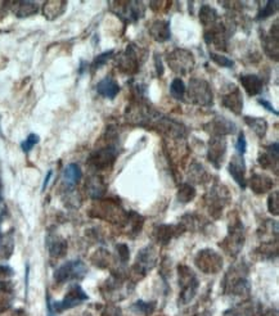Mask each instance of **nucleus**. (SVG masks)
I'll return each mask as SVG.
<instances>
[{
  "label": "nucleus",
  "mask_w": 279,
  "mask_h": 316,
  "mask_svg": "<svg viewBox=\"0 0 279 316\" xmlns=\"http://www.w3.org/2000/svg\"><path fill=\"white\" fill-rule=\"evenodd\" d=\"M85 274H87L85 263L80 260H72L63 263L62 266H59L56 270L54 280H56L57 283L62 284L66 283V282H70V280L81 279V278H84Z\"/></svg>",
  "instance_id": "1"
},
{
  "label": "nucleus",
  "mask_w": 279,
  "mask_h": 316,
  "mask_svg": "<svg viewBox=\"0 0 279 316\" xmlns=\"http://www.w3.org/2000/svg\"><path fill=\"white\" fill-rule=\"evenodd\" d=\"M89 297L85 293L83 289H81L80 286H73L72 288L70 289L64 300L59 301V302H54L53 305L51 303L49 298H48V308L52 311V312H62V311H66L68 308L76 307L77 305L83 303L84 301H87Z\"/></svg>",
  "instance_id": "2"
},
{
  "label": "nucleus",
  "mask_w": 279,
  "mask_h": 316,
  "mask_svg": "<svg viewBox=\"0 0 279 316\" xmlns=\"http://www.w3.org/2000/svg\"><path fill=\"white\" fill-rule=\"evenodd\" d=\"M189 98L198 104H210L212 102L211 88L205 80L193 78L189 84Z\"/></svg>",
  "instance_id": "3"
},
{
  "label": "nucleus",
  "mask_w": 279,
  "mask_h": 316,
  "mask_svg": "<svg viewBox=\"0 0 279 316\" xmlns=\"http://www.w3.org/2000/svg\"><path fill=\"white\" fill-rule=\"evenodd\" d=\"M168 61L175 72L187 73L194 66V59H193L192 53L183 49H176L175 52L171 53Z\"/></svg>",
  "instance_id": "4"
},
{
  "label": "nucleus",
  "mask_w": 279,
  "mask_h": 316,
  "mask_svg": "<svg viewBox=\"0 0 279 316\" xmlns=\"http://www.w3.org/2000/svg\"><path fill=\"white\" fill-rule=\"evenodd\" d=\"M116 154H117V152L114 150V148H104V149L97 150V152L93 153L89 158V162L97 169H104L114 161Z\"/></svg>",
  "instance_id": "5"
},
{
  "label": "nucleus",
  "mask_w": 279,
  "mask_h": 316,
  "mask_svg": "<svg viewBox=\"0 0 279 316\" xmlns=\"http://www.w3.org/2000/svg\"><path fill=\"white\" fill-rule=\"evenodd\" d=\"M197 260H201L197 261V265H198L200 269H202L204 271L205 269H206V266H210L209 272L218 271L220 265L223 263V260H221L215 252H212V251H204V252H200Z\"/></svg>",
  "instance_id": "6"
},
{
  "label": "nucleus",
  "mask_w": 279,
  "mask_h": 316,
  "mask_svg": "<svg viewBox=\"0 0 279 316\" xmlns=\"http://www.w3.org/2000/svg\"><path fill=\"white\" fill-rule=\"evenodd\" d=\"M97 93L106 99H114L120 93V85L111 76H107L97 84Z\"/></svg>",
  "instance_id": "7"
},
{
  "label": "nucleus",
  "mask_w": 279,
  "mask_h": 316,
  "mask_svg": "<svg viewBox=\"0 0 279 316\" xmlns=\"http://www.w3.org/2000/svg\"><path fill=\"white\" fill-rule=\"evenodd\" d=\"M226 150V143L224 142V139L218 138L214 139L211 143H210L209 148V160L215 165V167L220 166L221 161H223L224 154H225Z\"/></svg>",
  "instance_id": "8"
},
{
  "label": "nucleus",
  "mask_w": 279,
  "mask_h": 316,
  "mask_svg": "<svg viewBox=\"0 0 279 316\" xmlns=\"http://www.w3.org/2000/svg\"><path fill=\"white\" fill-rule=\"evenodd\" d=\"M229 172L233 176L237 184L242 188L246 186V181H245V172H246V166L245 162H243V157L241 155H234L230 161V165H229Z\"/></svg>",
  "instance_id": "9"
},
{
  "label": "nucleus",
  "mask_w": 279,
  "mask_h": 316,
  "mask_svg": "<svg viewBox=\"0 0 279 316\" xmlns=\"http://www.w3.org/2000/svg\"><path fill=\"white\" fill-rule=\"evenodd\" d=\"M149 33L156 42L165 43L170 39V22L168 21H156L149 28Z\"/></svg>",
  "instance_id": "10"
},
{
  "label": "nucleus",
  "mask_w": 279,
  "mask_h": 316,
  "mask_svg": "<svg viewBox=\"0 0 279 316\" xmlns=\"http://www.w3.org/2000/svg\"><path fill=\"white\" fill-rule=\"evenodd\" d=\"M223 105L228 109H230L232 112H234L235 114L241 113V111L243 108V99L237 88L234 90H232V92H229L228 94L224 95Z\"/></svg>",
  "instance_id": "11"
},
{
  "label": "nucleus",
  "mask_w": 279,
  "mask_h": 316,
  "mask_svg": "<svg viewBox=\"0 0 279 316\" xmlns=\"http://www.w3.org/2000/svg\"><path fill=\"white\" fill-rule=\"evenodd\" d=\"M241 83L250 95H257L262 92V80L256 75L241 76Z\"/></svg>",
  "instance_id": "12"
},
{
  "label": "nucleus",
  "mask_w": 279,
  "mask_h": 316,
  "mask_svg": "<svg viewBox=\"0 0 279 316\" xmlns=\"http://www.w3.org/2000/svg\"><path fill=\"white\" fill-rule=\"evenodd\" d=\"M66 6H67L66 2H47L44 4L43 12H44V16L47 17L48 20H56L63 13Z\"/></svg>",
  "instance_id": "13"
},
{
  "label": "nucleus",
  "mask_w": 279,
  "mask_h": 316,
  "mask_svg": "<svg viewBox=\"0 0 279 316\" xmlns=\"http://www.w3.org/2000/svg\"><path fill=\"white\" fill-rule=\"evenodd\" d=\"M14 6H16L14 14L18 18H25V17H30L37 13V4L32 3V2H17V3H14Z\"/></svg>",
  "instance_id": "14"
},
{
  "label": "nucleus",
  "mask_w": 279,
  "mask_h": 316,
  "mask_svg": "<svg viewBox=\"0 0 279 316\" xmlns=\"http://www.w3.org/2000/svg\"><path fill=\"white\" fill-rule=\"evenodd\" d=\"M81 169L78 167V165L76 164H70L66 166L63 172V179L66 181V184L70 186H73L75 184H77L81 179Z\"/></svg>",
  "instance_id": "15"
},
{
  "label": "nucleus",
  "mask_w": 279,
  "mask_h": 316,
  "mask_svg": "<svg viewBox=\"0 0 279 316\" xmlns=\"http://www.w3.org/2000/svg\"><path fill=\"white\" fill-rule=\"evenodd\" d=\"M245 122L252 129V131H254L257 136H260V138H262V136L265 135L266 130H268V124H266V121L264 118L246 116Z\"/></svg>",
  "instance_id": "16"
},
{
  "label": "nucleus",
  "mask_w": 279,
  "mask_h": 316,
  "mask_svg": "<svg viewBox=\"0 0 279 316\" xmlns=\"http://www.w3.org/2000/svg\"><path fill=\"white\" fill-rule=\"evenodd\" d=\"M48 248H49L52 256L61 257L67 251V243L62 238H49L48 239Z\"/></svg>",
  "instance_id": "17"
},
{
  "label": "nucleus",
  "mask_w": 279,
  "mask_h": 316,
  "mask_svg": "<svg viewBox=\"0 0 279 316\" xmlns=\"http://www.w3.org/2000/svg\"><path fill=\"white\" fill-rule=\"evenodd\" d=\"M151 252L152 250H149V247H147L140 252L139 256H138L137 266L139 267L143 272L148 271V269H151L152 263L154 262V258L151 256Z\"/></svg>",
  "instance_id": "18"
},
{
  "label": "nucleus",
  "mask_w": 279,
  "mask_h": 316,
  "mask_svg": "<svg viewBox=\"0 0 279 316\" xmlns=\"http://www.w3.org/2000/svg\"><path fill=\"white\" fill-rule=\"evenodd\" d=\"M87 188L88 191H89V194L94 198L101 197L104 193V185L98 176H93V178L89 179V183H88Z\"/></svg>",
  "instance_id": "19"
},
{
  "label": "nucleus",
  "mask_w": 279,
  "mask_h": 316,
  "mask_svg": "<svg viewBox=\"0 0 279 316\" xmlns=\"http://www.w3.org/2000/svg\"><path fill=\"white\" fill-rule=\"evenodd\" d=\"M185 92H187V89H185V85L182 78H174L170 85V93L173 98H175L176 100H183Z\"/></svg>",
  "instance_id": "20"
},
{
  "label": "nucleus",
  "mask_w": 279,
  "mask_h": 316,
  "mask_svg": "<svg viewBox=\"0 0 279 316\" xmlns=\"http://www.w3.org/2000/svg\"><path fill=\"white\" fill-rule=\"evenodd\" d=\"M200 18L204 25H207V23H212L218 18V13L211 7H202V9L200 11Z\"/></svg>",
  "instance_id": "21"
},
{
  "label": "nucleus",
  "mask_w": 279,
  "mask_h": 316,
  "mask_svg": "<svg viewBox=\"0 0 279 316\" xmlns=\"http://www.w3.org/2000/svg\"><path fill=\"white\" fill-rule=\"evenodd\" d=\"M276 8H278V2L276 0H274V2H266L265 7L257 14V20H265L268 17L273 16L276 12Z\"/></svg>",
  "instance_id": "22"
},
{
  "label": "nucleus",
  "mask_w": 279,
  "mask_h": 316,
  "mask_svg": "<svg viewBox=\"0 0 279 316\" xmlns=\"http://www.w3.org/2000/svg\"><path fill=\"white\" fill-rule=\"evenodd\" d=\"M194 189H193V186L188 185V184H184V185H182V188L179 189L178 197L179 201H182V202H189V201H192L194 198Z\"/></svg>",
  "instance_id": "23"
},
{
  "label": "nucleus",
  "mask_w": 279,
  "mask_h": 316,
  "mask_svg": "<svg viewBox=\"0 0 279 316\" xmlns=\"http://www.w3.org/2000/svg\"><path fill=\"white\" fill-rule=\"evenodd\" d=\"M113 50H109V52H104L102 54H99L98 57H95L94 62L92 64V68L95 71V69H99L102 66H104L111 59V57L113 56Z\"/></svg>",
  "instance_id": "24"
},
{
  "label": "nucleus",
  "mask_w": 279,
  "mask_h": 316,
  "mask_svg": "<svg viewBox=\"0 0 279 316\" xmlns=\"http://www.w3.org/2000/svg\"><path fill=\"white\" fill-rule=\"evenodd\" d=\"M39 140H40L39 135H36V134H30V135L21 143V148H22L23 152L28 153L37 144V143H39Z\"/></svg>",
  "instance_id": "25"
},
{
  "label": "nucleus",
  "mask_w": 279,
  "mask_h": 316,
  "mask_svg": "<svg viewBox=\"0 0 279 316\" xmlns=\"http://www.w3.org/2000/svg\"><path fill=\"white\" fill-rule=\"evenodd\" d=\"M210 57L216 64L221 67H226V68H230V67L234 66V62L232 59L226 58V57L221 56V54H216V53H210Z\"/></svg>",
  "instance_id": "26"
},
{
  "label": "nucleus",
  "mask_w": 279,
  "mask_h": 316,
  "mask_svg": "<svg viewBox=\"0 0 279 316\" xmlns=\"http://www.w3.org/2000/svg\"><path fill=\"white\" fill-rule=\"evenodd\" d=\"M235 150H237L238 155H241V157H243L246 150H247V142H246V136L243 133H241L240 136H238V140L235 143Z\"/></svg>",
  "instance_id": "27"
},
{
  "label": "nucleus",
  "mask_w": 279,
  "mask_h": 316,
  "mask_svg": "<svg viewBox=\"0 0 279 316\" xmlns=\"http://www.w3.org/2000/svg\"><path fill=\"white\" fill-rule=\"evenodd\" d=\"M268 202H269L268 203L269 211H270L273 215H278V193H276V191H274L273 194L269 197Z\"/></svg>",
  "instance_id": "28"
},
{
  "label": "nucleus",
  "mask_w": 279,
  "mask_h": 316,
  "mask_svg": "<svg viewBox=\"0 0 279 316\" xmlns=\"http://www.w3.org/2000/svg\"><path fill=\"white\" fill-rule=\"evenodd\" d=\"M133 308H134V310H137V312L143 313V310H145L144 312L148 313V312H151L152 310H153V306H152V307H149V303H144L143 301H139V302H137L134 306H133Z\"/></svg>",
  "instance_id": "29"
},
{
  "label": "nucleus",
  "mask_w": 279,
  "mask_h": 316,
  "mask_svg": "<svg viewBox=\"0 0 279 316\" xmlns=\"http://www.w3.org/2000/svg\"><path fill=\"white\" fill-rule=\"evenodd\" d=\"M117 251H118V253H120L121 261H123V262H126L129 258V248L126 247L125 244H120V246L117 247Z\"/></svg>",
  "instance_id": "30"
},
{
  "label": "nucleus",
  "mask_w": 279,
  "mask_h": 316,
  "mask_svg": "<svg viewBox=\"0 0 279 316\" xmlns=\"http://www.w3.org/2000/svg\"><path fill=\"white\" fill-rule=\"evenodd\" d=\"M259 104L262 105V107H264L265 109H268L269 112H271V113H274V114H276V116H278V111H276V109L274 108L273 105H271L266 99H259Z\"/></svg>",
  "instance_id": "31"
},
{
  "label": "nucleus",
  "mask_w": 279,
  "mask_h": 316,
  "mask_svg": "<svg viewBox=\"0 0 279 316\" xmlns=\"http://www.w3.org/2000/svg\"><path fill=\"white\" fill-rule=\"evenodd\" d=\"M12 274H13V270L9 266H0V280L12 276Z\"/></svg>",
  "instance_id": "32"
},
{
  "label": "nucleus",
  "mask_w": 279,
  "mask_h": 316,
  "mask_svg": "<svg viewBox=\"0 0 279 316\" xmlns=\"http://www.w3.org/2000/svg\"><path fill=\"white\" fill-rule=\"evenodd\" d=\"M52 174H53V171H48V175H47V178H45V180H44V185H43V190H45V188H47L48 186V184H49V180H51V178H52Z\"/></svg>",
  "instance_id": "33"
},
{
  "label": "nucleus",
  "mask_w": 279,
  "mask_h": 316,
  "mask_svg": "<svg viewBox=\"0 0 279 316\" xmlns=\"http://www.w3.org/2000/svg\"><path fill=\"white\" fill-rule=\"evenodd\" d=\"M2 190H3V186H2V181H0V201H2V198H3V195H2Z\"/></svg>",
  "instance_id": "34"
},
{
  "label": "nucleus",
  "mask_w": 279,
  "mask_h": 316,
  "mask_svg": "<svg viewBox=\"0 0 279 316\" xmlns=\"http://www.w3.org/2000/svg\"><path fill=\"white\" fill-rule=\"evenodd\" d=\"M0 133H2V129H0Z\"/></svg>",
  "instance_id": "35"
}]
</instances>
